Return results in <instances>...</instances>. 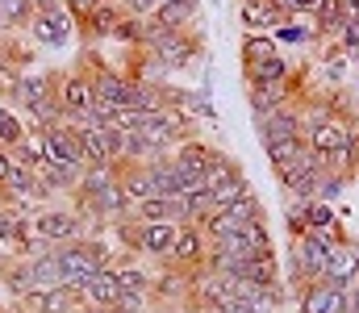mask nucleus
Returning <instances> with one entry per match:
<instances>
[{"instance_id":"nucleus-22","label":"nucleus","mask_w":359,"mask_h":313,"mask_svg":"<svg viewBox=\"0 0 359 313\" xmlns=\"http://www.w3.org/2000/svg\"><path fill=\"white\" fill-rule=\"evenodd\" d=\"M243 76H247V84H284V80H292V59L280 50L255 67H243Z\"/></svg>"},{"instance_id":"nucleus-20","label":"nucleus","mask_w":359,"mask_h":313,"mask_svg":"<svg viewBox=\"0 0 359 313\" xmlns=\"http://www.w3.org/2000/svg\"><path fill=\"white\" fill-rule=\"evenodd\" d=\"M76 134H80V146H84V155H88V167H113L117 159H113V138H109V125L100 130V125H76Z\"/></svg>"},{"instance_id":"nucleus-15","label":"nucleus","mask_w":359,"mask_h":313,"mask_svg":"<svg viewBox=\"0 0 359 313\" xmlns=\"http://www.w3.org/2000/svg\"><path fill=\"white\" fill-rule=\"evenodd\" d=\"M121 17H126V8H121V4H113V0L96 4L88 17H80V38H84V46L113 42V29H117V21H121Z\"/></svg>"},{"instance_id":"nucleus-23","label":"nucleus","mask_w":359,"mask_h":313,"mask_svg":"<svg viewBox=\"0 0 359 313\" xmlns=\"http://www.w3.org/2000/svg\"><path fill=\"white\" fill-rule=\"evenodd\" d=\"M305 151H309V142H305V138H276V142L264 146V155H268V163H271V172H276V176H280V172H288Z\"/></svg>"},{"instance_id":"nucleus-16","label":"nucleus","mask_w":359,"mask_h":313,"mask_svg":"<svg viewBox=\"0 0 359 313\" xmlns=\"http://www.w3.org/2000/svg\"><path fill=\"white\" fill-rule=\"evenodd\" d=\"M238 25L247 34H276L288 25V17L276 8V0H238Z\"/></svg>"},{"instance_id":"nucleus-11","label":"nucleus","mask_w":359,"mask_h":313,"mask_svg":"<svg viewBox=\"0 0 359 313\" xmlns=\"http://www.w3.org/2000/svg\"><path fill=\"white\" fill-rule=\"evenodd\" d=\"M55 101L63 104V113H67V121H76V117H84L96 101V92H92V76L84 67H76V71H63V84H59V92H55Z\"/></svg>"},{"instance_id":"nucleus-26","label":"nucleus","mask_w":359,"mask_h":313,"mask_svg":"<svg viewBox=\"0 0 359 313\" xmlns=\"http://www.w3.org/2000/svg\"><path fill=\"white\" fill-rule=\"evenodd\" d=\"M196 13H201V0H163V8L155 17L163 25H172V29H188L196 21Z\"/></svg>"},{"instance_id":"nucleus-43","label":"nucleus","mask_w":359,"mask_h":313,"mask_svg":"<svg viewBox=\"0 0 359 313\" xmlns=\"http://www.w3.org/2000/svg\"><path fill=\"white\" fill-rule=\"evenodd\" d=\"M59 4H63V0H34V8H38V13H46V8H59Z\"/></svg>"},{"instance_id":"nucleus-18","label":"nucleus","mask_w":359,"mask_h":313,"mask_svg":"<svg viewBox=\"0 0 359 313\" xmlns=\"http://www.w3.org/2000/svg\"><path fill=\"white\" fill-rule=\"evenodd\" d=\"M184 225L176 221H142V255H151V259H159V267L172 259V251H176V238Z\"/></svg>"},{"instance_id":"nucleus-33","label":"nucleus","mask_w":359,"mask_h":313,"mask_svg":"<svg viewBox=\"0 0 359 313\" xmlns=\"http://www.w3.org/2000/svg\"><path fill=\"white\" fill-rule=\"evenodd\" d=\"M222 213H226V217H230V221H234V225L243 230V225H251V221H264V201H259V197L251 193V197H243L238 205L222 209Z\"/></svg>"},{"instance_id":"nucleus-21","label":"nucleus","mask_w":359,"mask_h":313,"mask_svg":"<svg viewBox=\"0 0 359 313\" xmlns=\"http://www.w3.org/2000/svg\"><path fill=\"white\" fill-rule=\"evenodd\" d=\"M113 272H117V280H121V288H126V293H134V297H151L155 276H147V272L138 267V255H117Z\"/></svg>"},{"instance_id":"nucleus-27","label":"nucleus","mask_w":359,"mask_h":313,"mask_svg":"<svg viewBox=\"0 0 359 313\" xmlns=\"http://www.w3.org/2000/svg\"><path fill=\"white\" fill-rule=\"evenodd\" d=\"M243 176V167H238V159H230L226 151H217V159L209 163V172H205V188L209 193H217L222 184H230V180H238Z\"/></svg>"},{"instance_id":"nucleus-37","label":"nucleus","mask_w":359,"mask_h":313,"mask_svg":"<svg viewBox=\"0 0 359 313\" xmlns=\"http://www.w3.org/2000/svg\"><path fill=\"white\" fill-rule=\"evenodd\" d=\"M113 42H121V46H130V50H138V46H142V17H134V13H126V17L117 21V29H113Z\"/></svg>"},{"instance_id":"nucleus-2","label":"nucleus","mask_w":359,"mask_h":313,"mask_svg":"<svg viewBox=\"0 0 359 313\" xmlns=\"http://www.w3.org/2000/svg\"><path fill=\"white\" fill-rule=\"evenodd\" d=\"M326 259H330V242L326 238H318V234L288 238V284H292V293L318 284L326 276Z\"/></svg>"},{"instance_id":"nucleus-41","label":"nucleus","mask_w":359,"mask_h":313,"mask_svg":"<svg viewBox=\"0 0 359 313\" xmlns=\"http://www.w3.org/2000/svg\"><path fill=\"white\" fill-rule=\"evenodd\" d=\"M343 313H359V284L355 288H343Z\"/></svg>"},{"instance_id":"nucleus-5","label":"nucleus","mask_w":359,"mask_h":313,"mask_svg":"<svg viewBox=\"0 0 359 313\" xmlns=\"http://www.w3.org/2000/svg\"><path fill=\"white\" fill-rule=\"evenodd\" d=\"M42 146H46V163H55V167H63L67 176H84L88 172V155H84V146H80V134H76V125H59V130H46L42 134Z\"/></svg>"},{"instance_id":"nucleus-28","label":"nucleus","mask_w":359,"mask_h":313,"mask_svg":"<svg viewBox=\"0 0 359 313\" xmlns=\"http://www.w3.org/2000/svg\"><path fill=\"white\" fill-rule=\"evenodd\" d=\"M271 55H280V46H276L271 34H247L243 38V67H255V63H264Z\"/></svg>"},{"instance_id":"nucleus-34","label":"nucleus","mask_w":359,"mask_h":313,"mask_svg":"<svg viewBox=\"0 0 359 313\" xmlns=\"http://www.w3.org/2000/svg\"><path fill=\"white\" fill-rule=\"evenodd\" d=\"M251 284H280V263H276V251H264L251 259V272H247Z\"/></svg>"},{"instance_id":"nucleus-10","label":"nucleus","mask_w":359,"mask_h":313,"mask_svg":"<svg viewBox=\"0 0 359 313\" xmlns=\"http://www.w3.org/2000/svg\"><path fill=\"white\" fill-rule=\"evenodd\" d=\"M301 76H292V80H284V84H247V104H251V113H255V121L259 117H268L276 109H284V104L301 101Z\"/></svg>"},{"instance_id":"nucleus-4","label":"nucleus","mask_w":359,"mask_h":313,"mask_svg":"<svg viewBox=\"0 0 359 313\" xmlns=\"http://www.w3.org/2000/svg\"><path fill=\"white\" fill-rule=\"evenodd\" d=\"M76 34H80V21L72 17V8H67V4L46 8V13H34V21L25 25L29 46H46V50H63Z\"/></svg>"},{"instance_id":"nucleus-17","label":"nucleus","mask_w":359,"mask_h":313,"mask_svg":"<svg viewBox=\"0 0 359 313\" xmlns=\"http://www.w3.org/2000/svg\"><path fill=\"white\" fill-rule=\"evenodd\" d=\"M121 297H126V288H121V280H117V272L113 267H104L96 280H92L88 288H80V301H84V309H104L113 313L121 305Z\"/></svg>"},{"instance_id":"nucleus-1","label":"nucleus","mask_w":359,"mask_h":313,"mask_svg":"<svg viewBox=\"0 0 359 313\" xmlns=\"http://www.w3.org/2000/svg\"><path fill=\"white\" fill-rule=\"evenodd\" d=\"M359 125H355V117L351 113H343L334 101H326V104H313L309 109V130H305V142H309V151H318V155H334L351 134H355Z\"/></svg>"},{"instance_id":"nucleus-3","label":"nucleus","mask_w":359,"mask_h":313,"mask_svg":"<svg viewBox=\"0 0 359 313\" xmlns=\"http://www.w3.org/2000/svg\"><path fill=\"white\" fill-rule=\"evenodd\" d=\"M29 221H34V234L46 242V246H67V242H80L84 238V221H80V213L76 209H63V205H38L29 213Z\"/></svg>"},{"instance_id":"nucleus-32","label":"nucleus","mask_w":359,"mask_h":313,"mask_svg":"<svg viewBox=\"0 0 359 313\" xmlns=\"http://www.w3.org/2000/svg\"><path fill=\"white\" fill-rule=\"evenodd\" d=\"M113 234H117V242H121V255H138V251H142V221H138V217H121V221L113 225Z\"/></svg>"},{"instance_id":"nucleus-25","label":"nucleus","mask_w":359,"mask_h":313,"mask_svg":"<svg viewBox=\"0 0 359 313\" xmlns=\"http://www.w3.org/2000/svg\"><path fill=\"white\" fill-rule=\"evenodd\" d=\"M29 234V213L17 205H4L0 209V246H13L17 251V242Z\"/></svg>"},{"instance_id":"nucleus-9","label":"nucleus","mask_w":359,"mask_h":313,"mask_svg":"<svg viewBox=\"0 0 359 313\" xmlns=\"http://www.w3.org/2000/svg\"><path fill=\"white\" fill-rule=\"evenodd\" d=\"M213 159H217V146H209L205 138H188V142H180L176 151H172V163L184 176V193L196 188V184H205V172H209Z\"/></svg>"},{"instance_id":"nucleus-38","label":"nucleus","mask_w":359,"mask_h":313,"mask_svg":"<svg viewBox=\"0 0 359 313\" xmlns=\"http://www.w3.org/2000/svg\"><path fill=\"white\" fill-rule=\"evenodd\" d=\"M334 0H276V8L284 17H322Z\"/></svg>"},{"instance_id":"nucleus-7","label":"nucleus","mask_w":359,"mask_h":313,"mask_svg":"<svg viewBox=\"0 0 359 313\" xmlns=\"http://www.w3.org/2000/svg\"><path fill=\"white\" fill-rule=\"evenodd\" d=\"M59 84H63V71H25V76L13 84V92L0 97V101L13 104V109L25 117L29 109H38L42 101H50V97L59 92Z\"/></svg>"},{"instance_id":"nucleus-42","label":"nucleus","mask_w":359,"mask_h":313,"mask_svg":"<svg viewBox=\"0 0 359 313\" xmlns=\"http://www.w3.org/2000/svg\"><path fill=\"white\" fill-rule=\"evenodd\" d=\"M4 180H8V151H0V188H4Z\"/></svg>"},{"instance_id":"nucleus-13","label":"nucleus","mask_w":359,"mask_h":313,"mask_svg":"<svg viewBox=\"0 0 359 313\" xmlns=\"http://www.w3.org/2000/svg\"><path fill=\"white\" fill-rule=\"evenodd\" d=\"M326 284H339V288H355L359 284V242L355 238H343L339 246H330V259H326Z\"/></svg>"},{"instance_id":"nucleus-12","label":"nucleus","mask_w":359,"mask_h":313,"mask_svg":"<svg viewBox=\"0 0 359 313\" xmlns=\"http://www.w3.org/2000/svg\"><path fill=\"white\" fill-rule=\"evenodd\" d=\"M80 309H84L80 288L59 284V288H46V293H29V297H21L13 313H80Z\"/></svg>"},{"instance_id":"nucleus-40","label":"nucleus","mask_w":359,"mask_h":313,"mask_svg":"<svg viewBox=\"0 0 359 313\" xmlns=\"http://www.w3.org/2000/svg\"><path fill=\"white\" fill-rule=\"evenodd\" d=\"M63 4H67V8H72V17L80 21V17H88L92 8H96V4H104V0H63Z\"/></svg>"},{"instance_id":"nucleus-39","label":"nucleus","mask_w":359,"mask_h":313,"mask_svg":"<svg viewBox=\"0 0 359 313\" xmlns=\"http://www.w3.org/2000/svg\"><path fill=\"white\" fill-rule=\"evenodd\" d=\"M21 76H25V71H21V67L0 50V97H8V92H13V84H17Z\"/></svg>"},{"instance_id":"nucleus-8","label":"nucleus","mask_w":359,"mask_h":313,"mask_svg":"<svg viewBox=\"0 0 359 313\" xmlns=\"http://www.w3.org/2000/svg\"><path fill=\"white\" fill-rule=\"evenodd\" d=\"M255 130H259V142L268 146L276 138H305V130H309V109L301 101L284 104V109H276L268 117H259L255 121Z\"/></svg>"},{"instance_id":"nucleus-19","label":"nucleus","mask_w":359,"mask_h":313,"mask_svg":"<svg viewBox=\"0 0 359 313\" xmlns=\"http://www.w3.org/2000/svg\"><path fill=\"white\" fill-rule=\"evenodd\" d=\"M297 313H343V288L339 284H309L297 293Z\"/></svg>"},{"instance_id":"nucleus-24","label":"nucleus","mask_w":359,"mask_h":313,"mask_svg":"<svg viewBox=\"0 0 359 313\" xmlns=\"http://www.w3.org/2000/svg\"><path fill=\"white\" fill-rule=\"evenodd\" d=\"M25 134H29V121H25L13 104L0 101V151H17Z\"/></svg>"},{"instance_id":"nucleus-36","label":"nucleus","mask_w":359,"mask_h":313,"mask_svg":"<svg viewBox=\"0 0 359 313\" xmlns=\"http://www.w3.org/2000/svg\"><path fill=\"white\" fill-rule=\"evenodd\" d=\"M284 225H288V238L309 234V201H292V197H288V205H284Z\"/></svg>"},{"instance_id":"nucleus-30","label":"nucleus","mask_w":359,"mask_h":313,"mask_svg":"<svg viewBox=\"0 0 359 313\" xmlns=\"http://www.w3.org/2000/svg\"><path fill=\"white\" fill-rule=\"evenodd\" d=\"M34 0H0V21L17 34V29H25L29 21H34Z\"/></svg>"},{"instance_id":"nucleus-14","label":"nucleus","mask_w":359,"mask_h":313,"mask_svg":"<svg viewBox=\"0 0 359 313\" xmlns=\"http://www.w3.org/2000/svg\"><path fill=\"white\" fill-rule=\"evenodd\" d=\"M205 259H209V238H205V230H201V225H184L168 263L180 267V272H201ZM168 263H163V267H168Z\"/></svg>"},{"instance_id":"nucleus-31","label":"nucleus","mask_w":359,"mask_h":313,"mask_svg":"<svg viewBox=\"0 0 359 313\" xmlns=\"http://www.w3.org/2000/svg\"><path fill=\"white\" fill-rule=\"evenodd\" d=\"M347 188H351V180L326 167V172L318 176V188H313V201H326V205H334V201H339V197H343Z\"/></svg>"},{"instance_id":"nucleus-29","label":"nucleus","mask_w":359,"mask_h":313,"mask_svg":"<svg viewBox=\"0 0 359 313\" xmlns=\"http://www.w3.org/2000/svg\"><path fill=\"white\" fill-rule=\"evenodd\" d=\"M130 217L138 221H176V201H163V197H147L130 209Z\"/></svg>"},{"instance_id":"nucleus-35","label":"nucleus","mask_w":359,"mask_h":313,"mask_svg":"<svg viewBox=\"0 0 359 313\" xmlns=\"http://www.w3.org/2000/svg\"><path fill=\"white\" fill-rule=\"evenodd\" d=\"M243 197H251V184H247V176H238V180H230V184H222V188L213 193V213H222V209L238 205Z\"/></svg>"},{"instance_id":"nucleus-6","label":"nucleus","mask_w":359,"mask_h":313,"mask_svg":"<svg viewBox=\"0 0 359 313\" xmlns=\"http://www.w3.org/2000/svg\"><path fill=\"white\" fill-rule=\"evenodd\" d=\"M163 76H172V71H188V67H196V59H209V50L201 46V38L192 34V29H180V34H172L159 50H151L147 55Z\"/></svg>"},{"instance_id":"nucleus-44","label":"nucleus","mask_w":359,"mask_h":313,"mask_svg":"<svg viewBox=\"0 0 359 313\" xmlns=\"http://www.w3.org/2000/svg\"><path fill=\"white\" fill-rule=\"evenodd\" d=\"M4 205H8V201H4V188H0V209H4Z\"/></svg>"}]
</instances>
